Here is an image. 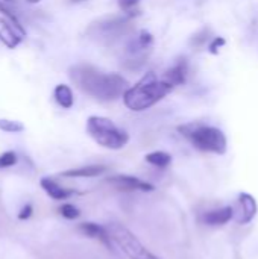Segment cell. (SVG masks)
<instances>
[{"instance_id":"cell-1","label":"cell","mask_w":258,"mask_h":259,"mask_svg":"<svg viewBox=\"0 0 258 259\" xmlns=\"http://www.w3.org/2000/svg\"><path fill=\"white\" fill-rule=\"evenodd\" d=\"M68 77L78 90L100 102L117 100L128 88V80L122 74L102 71L88 62L73 64Z\"/></svg>"},{"instance_id":"cell-2","label":"cell","mask_w":258,"mask_h":259,"mask_svg":"<svg viewBox=\"0 0 258 259\" xmlns=\"http://www.w3.org/2000/svg\"><path fill=\"white\" fill-rule=\"evenodd\" d=\"M173 87L158 76L154 71L146 73L135 85L128 87L123 93V103L128 109L134 112H141L158 102H161L169 93H172Z\"/></svg>"},{"instance_id":"cell-3","label":"cell","mask_w":258,"mask_h":259,"mask_svg":"<svg viewBox=\"0 0 258 259\" xmlns=\"http://www.w3.org/2000/svg\"><path fill=\"white\" fill-rule=\"evenodd\" d=\"M138 15V12H123V14H113V15H103L100 18H96L91 21L85 33L87 36L105 47L114 46L125 36H128L134 30V18Z\"/></svg>"},{"instance_id":"cell-4","label":"cell","mask_w":258,"mask_h":259,"mask_svg":"<svg viewBox=\"0 0 258 259\" xmlns=\"http://www.w3.org/2000/svg\"><path fill=\"white\" fill-rule=\"evenodd\" d=\"M178 132L201 152L225 155L228 150L227 135L219 127L193 121L178 126Z\"/></svg>"},{"instance_id":"cell-5","label":"cell","mask_w":258,"mask_h":259,"mask_svg":"<svg viewBox=\"0 0 258 259\" xmlns=\"http://www.w3.org/2000/svg\"><path fill=\"white\" fill-rule=\"evenodd\" d=\"M88 135L102 147L109 150H120L129 143V134L119 129L113 120L100 115H91L87 120Z\"/></svg>"},{"instance_id":"cell-6","label":"cell","mask_w":258,"mask_h":259,"mask_svg":"<svg viewBox=\"0 0 258 259\" xmlns=\"http://www.w3.org/2000/svg\"><path fill=\"white\" fill-rule=\"evenodd\" d=\"M152 47H154V35L146 29L138 30L135 36H132L122 50V58H120L122 67L131 71L140 70L146 64L152 52Z\"/></svg>"},{"instance_id":"cell-7","label":"cell","mask_w":258,"mask_h":259,"mask_svg":"<svg viewBox=\"0 0 258 259\" xmlns=\"http://www.w3.org/2000/svg\"><path fill=\"white\" fill-rule=\"evenodd\" d=\"M106 232L111 241H114L129 259H160L151 253L128 228L119 223H111L106 228Z\"/></svg>"},{"instance_id":"cell-8","label":"cell","mask_w":258,"mask_h":259,"mask_svg":"<svg viewBox=\"0 0 258 259\" xmlns=\"http://www.w3.org/2000/svg\"><path fill=\"white\" fill-rule=\"evenodd\" d=\"M108 184L114 185L116 188L119 190H125V191H143V193H148V191H154L155 187L152 184H148L138 178H134V176H128V175H116V176H111L106 179Z\"/></svg>"},{"instance_id":"cell-9","label":"cell","mask_w":258,"mask_h":259,"mask_svg":"<svg viewBox=\"0 0 258 259\" xmlns=\"http://www.w3.org/2000/svg\"><path fill=\"white\" fill-rule=\"evenodd\" d=\"M239 212L236 217V222L239 225H248L251 223L258 212V205L255 197L248 193H240L239 194Z\"/></svg>"},{"instance_id":"cell-10","label":"cell","mask_w":258,"mask_h":259,"mask_svg":"<svg viewBox=\"0 0 258 259\" xmlns=\"http://www.w3.org/2000/svg\"><path fill=\"white\" fill-rule=\"evenodd\" d=\"M187 77H189V61L187 58H178L176 62L164 73L161 79L175 88V87L184 85Z\"/></svg>"},{"instance_id":"cell-11","label":"cell","mask_w":258,"mask_h":259,"mask_svg":"<svg viewBox=\"0 0 258 259\" xmlns=\"http://www.w3.org/2000/svg\"><path fill=\"white\" fill-rule=\"evenodd\" d=\"M233 217H234L233 206H224V208H219V209L204 212L202 217H201V222L204 225H207V226H224Z\"/></svg>"},{"instance_id":"cell-12","label":"cell","mask_w":258,"mask_h":259,"mask_svg":"<svg viewBox=\"0 0 258 259\" xmlns=\"http://www.w3.org/2000/svg\"><path fill=\"white\" fill-rule=\"evenodd\" d=\"M79 231L88 237V238H93V240H97L99 243H102L103 246H106L108 249H111V238L106 232V228H102L96 223H82L79 226Z\"/></svg>"},{"instance_id":"cell-13","label":"cell","mask_w":258,"mask_h":259,"mask_svg":"<svg viewBox=\"0 0 258 259\" xmlns=\"http://www.w3.org/2000/svg\"><path fill=\"white\" fill-rule=\"evenodd\" d=\"M0 41L8 49H15L23 41V36L18 35L17 30L3 17H0Z\"/></svg>"},{"instance_id":"cell-14","label":"cell","mask_w":258,"mask_h":259,"mask_svg":"<svg viewBox=\"0 0 258 259\" xmlns=\"http://www.w3.org/2000/svg\"><path fill=\"white\" fill-rule=\"evenodd\" d=\"M40 184H41V188H43L52 199H55V200H65V199H68L70 196L75 194L73 190H65V188L59 187V185H58L55 181H52L50 178H43Z\"/></svg>"},{"instance_id":"cell-15","label":"cell","mask_w":258,"mask_h":259,"mask_svg":"<svg viewBox=\"0 0 258 259\" xmlns=\"http://www.w3.org/2000/svg\"><path fill=\"white\" fill-rule=\"evenodd\" d=\"M53 97H55V102L62 108V109H71L73 105H75V96H73V91L68 85L65 83H59L55 87L53 90Z\"/></svg>"},{"instance_id":"cell-16","label":"cell","mask_w":258,"mask_h":259,"mask_svg":"<svg viewBox=\"0 0 258 259\" xmlns=\"http://www.w3.org/2000/svg\"><path fill=\"white\" fill-rule=\"evenodd\" d=\"M106 171L105 165H87V167H81V168H71L64 171L61 176L64 178H96L100 176Z\"/></svg>"},{"instance_id":"cell-17","label":"cell","mask_w":258,"mask_h":259,"mask_svg":"<svg viewBox=\"0 0 258 259\" xmlns=\"http://www.w3.org/2000/svg\"><path fill=\"white\" fill-rule=\"evenodd\" d=\"M0 17H3L15 30H17V33L18 35H21L23 38H24V35H26V29L23 27V24H21V21L18 20V17H17V14H15V11L11 8V5H8V3H5L3 0H0Z\"/></svg>"},{"instance_id":"cell-18","label":"cell","mask_w":258,"mask_h":259,"mask_svg":"<svg viewBox=\"0 0 258 259\" xmlns=\"http://www.w3.org/2000/svg\"><path fill=\"white\" fill-rule=\"evenodd\" d=\"M146 162H149L154 167H160V168H166L170 162H172V156L167 152H152L149 155H146Z\"/></svg>"},{"instance_id":"cell-19","label":"cell","mask_w":258,"mask_h":259,"mask_svg":"<svg viewBox=\"0 0 258 259\" xmlns=\"http://www.w3.org/2000/svg\"><path fill=\"white\" fill-rule=\"evenodd\" d=\"M0 131L8 132V134H20L24 131V126L21 121H17V120L0 118Z\"/></svg>"},{"instance_id":"cell-20","label":"cell","mask_w":258,"mask_h":259,"mask_svg":"<svg viewBox=\"0 0 258 259\" xmlns=\"http://www.w3.org/2000/svg\"><path fill=\"white\" fill-rule=\"evenodd\" d=\"M59 212H61V215L65 217L67 220H75V219H78V217L81 215L79 209H78L75 205H71V203H64V205L59 208Z\"/></svg>"},{"instance_id":"cell-21","label":"cell","mask_w":258,"mask_h":259,"mask_svg":"<svg viewBox=\"0 0 258 259\" xmlns=\"http://www.w3.org/2000/svg\"><path fill=\"white\" fill-rule=\"evenodd\" d=\"M17 164V155L14 152H5L0 156V168H8Z\"/></svg>"},{"instance_id":"cell-22","label":"cell","mask_w":258,"mask_h":259,"mask_svg":"<svg viewBox=\"0 0 258 259\" xmlns=\"http://www.w3.org/2000/svg\"><path fill=\"white\" fill-rule=\"evenodd\" d=\"M225 44H227V39H225L224 36H214V39H213L211 44L208 46V52H210L211 55H217L219 50H220V47H224Z\"/></svg>"},{"instance_id":"cell-23","label":"cell","mask_w":258,"mask_h":259,"mask_svg":"<svg viewBox=\"0 0 258 259\" xmlns=\"http://www.w3.org/2000/svg\"><path fill=\"white\" fill-rule=\"evenodd\" d=\"M208 39V29H204V30H201L199 33H196L195 36H192V46H195V47H201L205 41Z\"/></svg>"},{"instance_id":"cell-24","label":"cell","mask_w":258,"mask_h":259,"mask_svg":"<svg viewBox=\"0 0 258 259\" xmlns=\"http://www.w3.org/2000/svg\"><path fill=\"white\" fill-rule=\"evenodd\" d=\"M32 211H33V209H32V205L27 203L26 206L21 208V211H20V214H18V219H20V220H27V219L32 215Z\"/></svg>"},{"instance_id":"cell-25","label":"cell","mask_w":258,"mask_h":259,"mask_svg":"<svg viewBox=\"0 0 258 259\" xmlns=\"http://www.w3.org/2000/svg\"><path fill=\"white\" fill-rule=\"evenodd\" d=\"M70 3H82V2H88V0H68Z\"/></svg>"},{"instance_id":"cell-26","label":"cell","mask_w":258,"mask_h":259,"mask_svg":"<svg viewBox=\"0 0 258 259\" xmlns=\"http://www.w3.org/2000/svg\"><path fill=\"white\" fill-rule=\"evenodd\" d=\"M27 3H30V5H35V3H40L41 0H26Z\"/></svg>"},{"instance_id":"cell-27","label":"cell","mask_w":258,"mask_h":259,"mask_svg":"<svg viewBox=\"0 0 258 259\" xmlns=\"http://www.w3.org/2000/svg\"><path fill=\"white\" fill-rule=\"evenodd\" d=\"M5 3H8V5H12V3H15V0H3Z\"/></svg>"}]
</instances>
